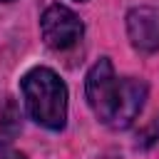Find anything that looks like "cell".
Returning <instances> with one entry per match:
<instances>
[{
	"instance_id": "5b68a950",
	"label": "cell",
	"mask_w": 159,
	"mask_h": 159,
	"mask_svg": "<svg viewBox=\"0 0 159 159\" xmlns=\"http://www.w3.org/2000/svg\"><path fill=\"white\" fill-rule=\"evenodd\" d=\"M17 129H20V112H17L15 102L7 99L0 107V144L12 142V137L17 134Z\"/></svg>"
},
{
	"instance_id": "6da1fadb",
	"label": "cell",
	"mask_w": 159,
	"mask_h": 159,
	"mask_svg": "<svg viewBox=\"0 0 159 159\" xmlns=\"http://www.w3.org/2000/svg\"><path fill=\"white\" fill-rule=\"evenodd\" d=\"M87 102L97 119L112 129H127L144 107L147 84L134 77L119 80L107 57L92 65L84 82Z\"/></svg>"
},
{
	"instance_id": "8992f818",
	"label": "cell",
	"mask_w": 159,
	"mask_h": 159,
	"mask_svg": "<svg viewBox=\"0 0 159 159\" xmlns=\"http://www.w3.org/2000/svg\"><path fill=\"white\" fill-rule=\"evenodd\" d=\"M0 159H27L25 154H20V152H7V154H2Z\"/></svg>"
},
{
	"instance_id": "52a82bcc",
	"label": "cell",
	"mask_w": 159,
	"mask_h": 159,
	"mask_svg": "<svg viewBox=\"0 0 159 159\" xmlns=\"http://www.w3.org/2000/svg\"><path fill=\"white\" fill-rule=\"evenodd\" d=\"M80 2H84V0H80Z\"/></svg>"
},
{
	"instance_id": "3957f363",
	"label": "cell",
	"mask_w": 159,
	"mask_h": 159,
	"mask_svg": "<svg viewBox=\"0 0 159 159\" xmlns=\"http://www.w3.org/2000/svg\"><path fill=\"white\" fill-rule=\"evenodd\" d=\"M40 30H42V40L47 47L52 50H70L80 42L84 25L82 20L65 5H50L42 12L40 20Z\"/></svg>"
},
{
	"instance_id": "7a4b0ae2",
	"label": "cell",
	"mask_w": 159,
	"mask_h": 159,
	"mask_svg": "<svg viewBox=\"0 0 159 159\" xmlns=\"http://www.w3.org/2000/svg\"><path fill=\"white\" fill-rule=\"evenodd\" d=\"M22 99L27 107V114L47 127V129H62L67 119V87L60 80L57 72L50 67H32L20 80Z\"/></svg>"
},
{
	"instance_id": "277c9868",
	"label": "cell",
	"mask_w": 159,
	"mask_h": 159,
	"mask_svg": "<svg viewBox=\"0 0 159 159\" xmlns=\"http://www.w3.org/2000/svg\"><path fill=\"white\" fill-rule=\"evenodd\" d=\"M127 32L134 50L152 55L159 50V10L154 7H134L127 15Z\"/></svg>"
}]
</instances>
